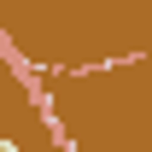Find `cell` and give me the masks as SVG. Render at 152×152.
<instances>
[{
  "label": "cell",
  "instance_id": "6da1fadb",
  "mask_svg": "<svg viewBox=\"0 0 152 152\" xmlns=\"http://www.w3.org/2000/svg\"><path fill=\"white\" fill-rule=\"evenodd\" d=\"M0 152H23V146H18V140H0Z\"/></svg>",
  "mask_w": 152,
  "mask_h": 152
}]
</instances>
